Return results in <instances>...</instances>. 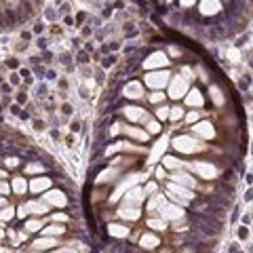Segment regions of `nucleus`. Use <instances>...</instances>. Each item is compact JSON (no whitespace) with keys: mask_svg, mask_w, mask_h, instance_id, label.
<instances>
[{"mask_svg":"<svg viewBox=\"0 0 253 253\" xmlns=\"http://www.w3.org/2000/svg\"><path fill=\"white\" fill-rule=\"evenodd\" d=\"M203 13L205 15H215V13H219V2L217 0H203Z\"/></svg>","mask_w":253,"mask_h":253,"instance_id":"f257e3e1","label":"nucleus"},{"mask_svg":"<svg viewBox=\"0 0 253 253\" xmlns=\"http://www.w3.org/2000/svg\"><path fill=\"white\" fill-rule=\"evenodd\" d=\"M247 234H249V230H247V228H241V230H238V236H241V238H245Z\"/></svg>","mask_w":253,"mask_h":253,"instance_id":"39448f33","label":"nucleus"},{"mask_svg":"<svg viewBox=\"0 0 253 253\" xmlns=\"http://www.w3.org/2000/svg\"><path fill=\"white\" fill-rule=\"evenodd\" d=\"M86 53H80V55H78V63H86Z\"/></svg>","mask_w":253,"mask_h":253,"instance_id":"20e7f679","label":"nucleus"},{"mask_svg":"<svg viewBox=\"0 0 253 253\" xmlns=\"http://www.w3.org/2000/svg\"><path fill=\"white\" fill-rule=\"evenodd\" d=\"M156 114H158V118H165V116H167V108H158Z\"/></svg>","mask_w":253,"mask_h":253,"instance_id":"7ed1b4c3","label":"nucleus"},{"mask_svg":"<svg viewBox=\"0 0 253 253\" xmlns=\"http://www.w3.org/2000/svg\"><path fill=\"white\" fill-rule=\"evenodd\" d=\"M156 175H158V179H162V177H165V171L158 167V169H156Z\"/></svg>","mask_w":253,"mask_h":253,"instance_id":"423d86ee","label":"nucleus"},{"mask_svg":"<svg viewBox=\"0 0 253 253\" xmlns=\"http://www.w3.org/2000/svg\"><path fill=\"white\" fill-rule=\"evenodd\" d=\"M190 4H194V0H181V6H190Z\"/></svg>","mask_w":253,"mask_h":253,"instance_id":"0eeeda50","label":"nucleus"},{"mask_svg":"<svg viewBox=\"0 0 253 253\" xmlns=\"http://www.w3.org/2000/svg\"><path fill=\"white\" fill-rule=\"evenodd\" d=\"M114 61H116V57H114V55L106 57V59H103V68H110V65H114Z\"/></svg>","mask_w":253,"mask_h":253,"instance_id":"f03ea898","label":"nucleus"},{"mask_svg":"<svg viewBox=\"0 0 253 253\" xmlns=\"http://www.w3.org/2000/svg\"><path fill=\"white\" fill-rule=\"evenodd\" d=\"M38 47L44 48V47H47V40H42V38H40V40H38Z\"/></svg>","mask_w":253,"mask_h":253,"instance_id":"1a4fd4ad","label":"nucleus"},{"mask_svg":"<svg viewBox=\"0 0 253 253\" xmlns=\"http://www.w3.org/2000/svg\"><path fill=\"white\" fill-rule=\"evenodd\" d=\"M251 198H253V190H249V192L245 194V200H251Z\"/></svg>","mask_w":253,"mask_h":253,"instance_id":"6e6552de","label":"nucleus"}]
</instances>
